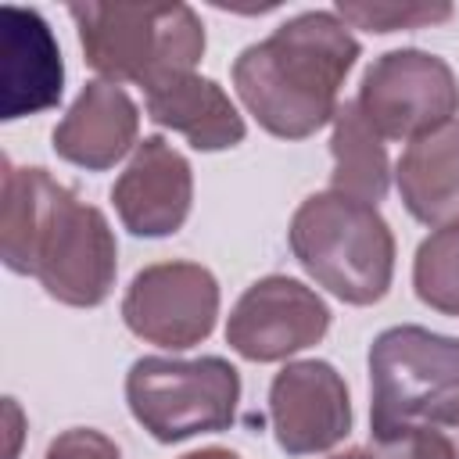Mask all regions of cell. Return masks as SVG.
I'll return each instance as SVG.
<instances>
[{
    "label": "cell",
    "instance_id": "5b68a950",
    "mask_svg": "<svg viewBox=\"0 0 459 459\" xmlns=\"http://www.w3.org/2000/svg\"><path fill=\"white\" fill-rule=\"evenodd\" d=\"M133 420L161 445L230 430L240 405V373L222 355H143L126 373Z\"/></svg>",
    "mask_w": 459,
    "mask_h": 459
},
{
    "label": "cell",
    "instance_id": "d6986e66",
    "mask_svg": "<svg viewBox=\"0 0 459 459\" xmlns=\"http://www.w3.org/2000/svg\"><path fill=\"white\" fill-rule=\"evenodd\" d=\"M369 455L373 459H459L452 437L441 427L427 423V420L412 423V427H402L394 434L373 437Z\"/></svg>",
    "mask_w": 459,
    "mask_h": 459
},
{
    "label": "cell",
    "instance_id": "7402d4cb",
    "mask_svg": "<svg viewBox=\"0 0 459 459\" xmlns=\"http://www.w3.org/2000/svg\"><path fill=\"white\" fill-rule=\"evenodd\" d=\"M427 423L441 427V430L452 437V445H455V455H459V398H452V402H445L441 409H434V412L427 416Z\"/></svg>",
    "mask_w": 459,
    "mask_h": 459
},
{
    "label": "cell",
    "instance_id": "ba28073f",
    "mask_svg": "<svg viewBox=\"0 0 459 459\" xmlns=\"http://www.w3.org/2000/svg\"><path fill=\"white\" fill-rule=\"evenodd\" d=\"M219 319V280L201 262H154L122 294V323L133 337L186 351L212 337Z\"/></svg>",
    "mask_w": 459,
    "mask_h": 459
},
{
    "label": "cell",
    "instance_id": "5bb4252c",
    "mask_svg": "<svg viewBox=\"0 0 459 459\" xmlns=\"http://www.w3.org/2000/svg\"><path fill=\"white\" fill-rule=\"evenodd\" d=\"M65 65L50 25L29 7H4V118L32 115L61 100Z\"/></svg>",
    "mask_w": 459,
    "mask_h": 459
},
{
    "label": "cell",
    "instance_id": "9a60e30c",
    "mask_svg": "<svg viewBox=\"0 0 459 459\" xmlns=\"http://www.w3.org/2000/svg\"><path fill=\"white\" fill-rule=\"evenodd\" d=\"M394 186L416 222L430 230L459 222V118L405 143Z\"/></svg>",
    "mask_w": 459,
    "mask_h": 459
},
{
    "label": "cell",
    "instance_id": "30bf717a",
    "mask_svg": "<svg viewBox=\"0 0 459 459\" xmlns=\"http://www.w3.org/2000/svg\"><path fill=\"white\" fill-rule=\"evenodd\" d=\"M269 427L287 455H319L351 434L344 377L323 359L287 362L269 384Z\"/></svg>",
    "mask_w": 459,
    "mask_h": 459
},
{
    "label": "cell",
    "instance_id": "8992f818",
    "mask_svg": "<svg viewBox=\"0 0 459 459\" xmlns=\"http://www.w3.org/2000/svg\"><path fill=\"white\" fill-rule=\"evenodd\" d=\"M459 398V337L416 323L387 326L369 344V427L373 437L423 423Z\"/></svg>",
    "mask_w": 459,
    "mask_h": 459
},
{
    "label": "cell",
    "instance_id": "3957f363",
    "mask_svg": "<svg viewBox=\"0 0 459 459\" xmlns=\"http://www.w3.org/2000/svg\"><path fill=\"white\" fill-rule=\"evenodd\" d=\"M79 32L86 65L108 82H133L143 93L197 72L204 57V25L190 4L154 0V4H68Z\"/></svg>",
    "mask_w": 459,
    "mask_h": 459
},
{
    "label": "cell",
    "instance_id": "7c38bea8",
    "mask_svg": "<svg viewBox=\"0 0 459 459\" xmlns=\"http://www.w3.org/2000/svg\"><path fill=\"white\" fill-rule=\"evenodd\" d=\"M140 108L136 100L108 79H90L79 97L68 104L61 122L50 133L54 154L86 172L115 169L129 151H136Z\"/></svg>",
    "mask_w": 459,
    "mask_h": 459
},
{
    "label": "cell",
    "instance_id": "4fadbf2b",
    "mask_svg": "<svg viewBox=\"0 0 459 459\" xmlns=\"http://www.w3.org/2000/svg\"><path fill=\"white\" fill-rule=\"evenodd\" d=\"M147 118L161 129L179 133L194 151H230L244 143L247 126L230 93L197 72H183L176 79H165L161 86L143 93Z\"/></svg>",
    "mask_w": 459,
    "mask_h": 459
},
{
    "label": "cell",
    "instance_id": "cb8c5ba5",
    "mask_svg": "<svg viewBox=\"0 0 459 459\" xmlns=\"http://www.w3.org/2000/svg\"><path fill=\"white\" fill-rule=\"evenodd\" d=\"M330 459H373V455H369V448H348V452H337Z\"/></svg>",
    "mask_w": 459,
    "mask_h": 459
},
{
    "label": "cell",
    "instance_id": "8fae6325",
    "mask_svg": "<svg viewBox=\"0 0 459 459\" xmlns=\"http://www.w3.org/2000/svg\"><path fill=\"white\" fill-rule=\"evenodd\" d=\"M118 222L143 240L183 230L194 204V169L165 136H143L111 186Z\"/></svg>",
    "mask_w": 459,
    "mask_h": 459
},
{
    "label": "cell",
    "instance_id": "9c48e42d",
    "mask_svg": "<svg viewBox=\"0 0 459 459\" xmlns=\"http://www.w3.org/2000/svg\"><path fill=\"white\" fill-rule=\"evenodd\" d=\"M330 330L326 301L294 276L255 280L230 308L226 344L247 362H287Z\"/></svg>",
    "mask_w": 459,
    "mask_h": 459
},
{
    "label": "cell",
    "instance_id": "2e32d148",
    "mask_svg": "<svg viewBox=\"0 0 459 459\" xmlns=\"http://www.w3.org/2000/svg\"><path fill=\"white\" fill-rule=\"evenodd\" d=\"M330 126H333L330 129V158H333L330 190L359 197L366 204H380L394 176L384 140L366 122L355 100H344Z\"/></svg>",
    "mask_w": 459,
    "mask_h": 459
},
{
    "label": "cell",
    "instance_id": "6da1fadb",
    "mask_svg": "<svg viewBox=\"0 0 459 459\" xmlns=\"http://www.w3.org/2000/svg\"><path fill=\"white\" fill-rule=\"evenodd\" d=\"M0 258L11 273L32 276L68 308H97L118 276V244L100 208L79 201L39 165L4 158Z\"/></svg>",
    "mask_w": 459,
    "mask_h": 459
},
{
    "label": "cell",
    "instance_id": "7a4b0ae2",
    "mask_svg": "<svg viewBox=\"0 0 459 459\" xmlns=\"http://www.w3.org/2000/svg\"><path fill=\"white\" fill-rule=\"evenodd\" d=\"M362 47L333 11H301L233 61V90L247 115L280 140H305L333 122L341 86Z\"/></svg>",
    "mask_w": 459,
    "mask_h": 459
},
{
    "label": "cell",
    "instance_id": "ac0fdd59",
    "mask_svg": "<svg viewBox=\"0 0 459 459\" xmlns=\"http://www.w3.org/2000/svg\"><path fill=\"white\" fill-rule=\"evenodd\" d=\"M333 14L348 29H366V32H398V29H427L441 25L455 14L452 4H423V0H337Z\"/></svg>",
    "mask_w": 459,
    "mask_h": 459
},
{
    "label": "cell",
    "instance_id": "52a82bcc",
    "mask_svg": "<svg viewBox=\"0 0 459 459\" xmlns=\"http://www.w3.org/2000/svg\"><path fill=\"white\" fill-rule=\"evenodd\" d=\"M355 104L380 140L412 143L459 118V79L445 57L402 47L373 57Z\"/></svg>",
    "mask_w": 459,
    "mask_h": 459
},
{
    "label": "cell",
    "instance_id": "44dd1931",
    "mask_svg": "<svg viewBox=\"0 0 459 459\" xmlns=\"http://www.w3.org/2000/svg\"><path fill=\"white\" fill-rule=\"evenodd\" d=\"M4 427H7V455L4 459H18V441H22L25 416H22V409H18L14 398H4Z\"/></svg>",
    "mask_w": 459,
    "mask_h": 459
},
{
    "label": "cell",
    "instance_id": "e0dca14e",
    "mask_svg": "<svg viewBox=\"0 0 459 459\" xmlns=\"http://www.w3.org/2000/svg\"><path fill=\"white\" fill-rule=\"evenodd\" d=\"M412 290L427 308L459 319V222L437 226L420 240L412 258Z\"/></svg>",
    "mask_w": 459,
    "mask_h": 459
},
{
    "label": "cell",
    "instance_id": "277c9868",
    "mask_svg": "<svg viewBox=\"0 0 459 459\" xmlns=\"http://www.w3.org/2000/svg\"><path fill=\"white\" fill-rule=\"evenodd\" d=\"M298 265L337 301L366 308L387 298L394 280V233L377 204L319 190L308 194L287 226Z\"/></svg>",
    "mask_w": 459,
    "mask_h": 459
},
{
    "label": "cell",
    "instance_id": "603a6c76",
    "mask_svg": "<svg viewBox=\"0 0 459 459\" xmlns=\"http://www.w3.org/2000/svg\"><path fill=\"white\" fill-rule=\"evenodd\" d=\"M179 459H240L237 452H230V448H197V452H186V455H179Z\"/></svg>",
    "mask_w": 459,
    "mask_h": 459
},
{
    "label": "cell",
    "instance_id": "ffe728a7",
    "mask_svg": "<svg viewBox=\"0 0 459 459\" xmlns=\"http://www.w3.org/2000/svg\"><path fill=\"white\" fill-rule=\"evenodd\" d=\"M43 459H122L118 445L93 427H68L61 430L50 445Z\"/></svg>",
    "mask_w": 459,
    "mask_h": 459
}]
</instances>
